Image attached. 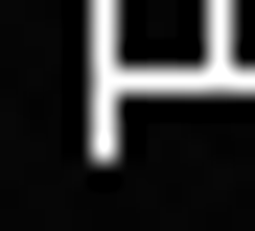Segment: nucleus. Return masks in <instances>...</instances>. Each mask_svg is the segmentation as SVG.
<instances>
[{"label":"nucleus","instance_id":"f257e3e1","mask_svg":"<svg viewBox=\"0 0 255 231\" xmlns=\"http://www.w3.org/2000/svg\"><path fill=\"white\" fill-rule=\"evenodd\" d=\"M93 70L162 92V70H232V0H93Z\"/></svg>","mask_w":255,"mask_h":231}]
</instances>
